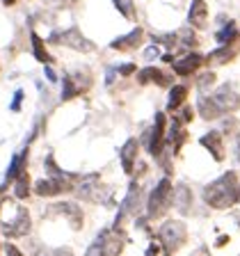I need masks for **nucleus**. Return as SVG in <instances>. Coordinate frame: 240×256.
<instances>
[{
  "label": "nucleus",
  "instance_id": "nucleus-26",
  "mask_svg": "<svg viewBox=\"0 0 240 256\" xmlns=\"http://www.w3.org/2000/svg\"><path fill=\"white\" fill-rule=\"evenodd\" d=\"M192 117H194V112H192V106H183V108H178V110L174 112V119L178 124H190L192 122Z\"/></svg>",
  "mask_w": 240,
  "mask_h": 256
},
{
  "label": "nucleus",
  "instance_id": "nucleus-27",
  "mask_svg": "<svg viewBox=\"0 0 240 256\" xmlns=\"http://www.w3.org/2000/svg\"><path fill=\"white\" fill-rule=\"evenodd\" d=\"M213 82H215V74H213V71H204V74L199 76V80H197V87L202 90V94H204V92L213 85Z\"/></svg>",
  "mask_w": 240,
  "mask_h": 256
},
{
  "label": "nucleus",
  "instance_id": "nucleus-22",
  "mask_svg": "<svg viewBox=\"0 0 240 256\" xmlns=\"http://www.w3.org/2000/svg\"><path fill=\"white\" fill-rule=\"evenodd\" d=\"M215 39H218V44H222V46L236 42V39H238V28H236V23L234 21L224 23V28L218 32V34H215Z\"/></svg>",
  "mask_w": 240,
  "mask_h": 256
},
{
  "label": "nucleus",
  "instance_id": "nucleus-1",
  "mask_svg": "<svg viewBox=\"0 0 240 256\" xmlns=\"http://www.w3.org/2000/svg\"><path fill=\"white\" fill-rule=\"evenodd\" d=\"M238 176L236 172H224L220 178L204 188V202L215 210H226L238 204Z\"/></svg>",
  "mask_w": 240,
  "mask_h": 256
},
{
  "label": "nucleus",
  "instance_id": "nucleus-3",
  "mask_svg": "<svg viewBox=\"0 0 240 256\" xmlns=\"http://www.w3.org/2000/svg\"><path fill=\"white\" fill-rule=\"evenodd\" d=\"M188 240V226L181 220H167L158 229V242L162 245L165 256H174L176 252L186 245Z\"/></svg>",
  "mask_w": 240,
  "mask_h": 256
},
{
  "label": "nucleus",
  "instance_id": "nucleus-21",
  "mask_svg": "<svg viewBox=\"0 0 240 256\" xmlns=\"http://www.w3.org/2000/svg\"><path fill=\"white\" fill-rule=\"evenodd\" d=\"M12 190H14V197L18 199V202H26V199L30 197V174L23 172V174L12 183Z\"/></svg>",
  "mask_w": 240,
  "mask_h": 256
},
{
  "label": "nucleus",
  "instance_id": "nucleus-34",
  "mask_svg": "<svg viewBox=\"0 0 240 256\" xmlns=\"http://www.w3.org/2000/svg\"><path fill=\"white\" fill-rule=\"evenodd\" d=\"M160 250H162V245H160V242H151V245L146 247V254H144V256H160Z\"/></svg>",
  "mask_w": 240,
  "mask_h": 256
},
{
  "label": "nucleus",
  "instance_id": "nucleus-6",
  "mask_svg": "<svg viewBox=\"0 0 240 256\" xmlns=\"http://www.w3.org/2000/svg\"><path fill=\"white\" fill-rule=\"evenodd\" d=\"M0 231L7 238H26L32 231V218L30 210L26 206L14 208V218L12 220H0Z\"/></svg>",
  "mask_w": 240,
  "mask_h": 256
},
{
  "label": "nucleus",
  "instance_id": "nucleus-12",
  "mask_svg": "<svg viewBox=\"0 0 240 256\" xmlns=\"http://www.w3.org/2000/svg\"><path fill=\"white\" fill-rule=\"evenodd\" d=\"M213 98H215V103L220 106V110L222 112H234V110H238L240 108V94L229 85L220 87V90L213 94Z\"/></svg>",
  "mask_w": 240,
  "mask_h": 256
},
{
  "label": "nucleus",
  "instance_id": "nucleus-38",
  "mask_svg": "<svg viewBox=\"0 0 240 256\" xmlns=\"http://www.w3.org/2000/svg\"><path fill=\"white\" fill-rule=\"evenodd\" d=\"M14 2H16V0H2V5H10V7L14 5Z\"/></svg>",
  "mask_w": 240,
  "mask_h": 256
},
{
  "label": "nucleus",
  "instance_id": "nucleus-30",
  "mask_svg": "<svg viewBox=\"0 0 240 256\" xmlns=\"http://www.w3.org/2000/svg\"><path fill=\"white\" fill-rule=\"evenodd\" d=\"M23 96H26V92H23V90H16V92H14V98H12V103H10V110H12V112H21Z\"/></svg>",
  "mask_w": 240,
  "mask_h": 256
},
{
  "label": "nucleus",
  "instance_id": "nucleus-17",
  "mask_svg": "<svg viewBox=\"0 0 240 256\" xmlns=\"http://www.w3.org/2000/svg\"><path fill=\"white\" fill-rule=\"evenodd\" d=\"M30 44H32V55H34V60H37V62H42L44 66H48V64L55 62V58L46 50V44H44V39L39 37L34 30H30Z\"/></svg>",
  "mask_w": 240,
  "mask_h": 256
},
{
  "label": "nucleus",
  "instance_id": "nucleus-32",
  "mask_svg": "<svg viewBox=\"0 0 240 256\" xmlns=\"http://www.w3.org/2000/svg\"><path fill=\"white\" fill-rule=\"evenodd\" d=\"M117 66H108L106 71V87H112V82H114V78H117Z\"/></svg>",
  "mask_w": 240,
  "mask_h": 256
},
{
  "label": "nucleus",
  "instance_id": "nucleus-10",
  "mask_svg": "<svg viewBox=\"0 0 240 256\" xmlns=\"http://www.w3.org/2000/svg\"><path fill=\"white\" fill-rule=\"evenodd\" d=\"M138 154H140V140L130 138L124 142L119 149V160H122V170L126 174H135V165H138Z\"/></svg>",
  "mask_w": 240,
  "mask_h": 256
},
{
  "label": "nucleus",
  "instance_id": "nucleus-2",
  "mask_svg": "<svg viewBox=\"0 0 240 256\" xmlns=\"http://www.w3.org/2000/svg\"><path fill=\"white\" fill-rule=\"evenodd\" d=\"M174 204V186H172L170 176H162L156 188L151 190L149 199H146V218L156 220V218H162Z\"/></svg>",
  "mask_w": 240,
  "mask_h": 256
},
{
  "label": "nucleus",
  "instance_id": "nucleus-37",
  "mask_svg": "<svg viewBox=\"0 0 240 256\" xmlns=\"http://www.w3.org/2000/svg\"><path fill=\"white\" fill-rule=\"evenodd\" d=\"M226 240H229V236H222V238H218V242H215V245H218V247H222L224 242H226Z\"/></svg>",
  "mask_w": 240,
  "mask_h": 256
},
{
  "label": "nucleus",
  "instance_id": "nucleus-20",
  "mask_svg": "<svg viewBox=\"0 0 240 256\" xmlns=\"http://www.w3.org/2000/svg\"><path fill=\"white\" fill-rule=\"evenodd\" d=\"M188 94H190V87L188 85H174L170 90V98H167V108H170L172 112H176L178 108L186 106V98Z\"/></svg>",
  "mask_w": 240,
  "mask_h": 256
},
{
  "label": "nucleus",
  "instance_id": "nucleus-16",
  "mask_svg": "<svg viewBox=\"0 0 240 256\" xmlns=\"http://www.w3.org/2000/svg\"><path fill=\"white\" fill-rule=\"evenodd\" d=\"M172 206L176 208V213L181 215H188L192 208V190L186 186V183H178L174 188V204Z\"/></svg>",
  "mask_w": 240,
  "mask_h": 256
},
{
  "label": "nucleus",
  "instance_id": "nucleus-29",
  "mask_svg": "<svg viewBox=\"0 0 240 256\" xmlns=\"http://www.w3.org/2000/svg\"><path fill=\"white\" fill-rule=\"evenodd\" d=\"M160 50H162V48H160V44H154V46H146L144 48V60H146V62H154V60H158L160 58Z\"/></svg>",
  "mask_w": 240,
  "mask_h": 256
},
{
  "label": "nucleus",
  "instance_id": "nucleus-19",
  "mask_svg": "<svg viewBox=\"0 0 240 256\" xmlns=\"http://www.w3.org/2000/svg\"><path fill=\"white\" fill-rule=\"evenodd\" d=\"M199 114H202V119H206V122H213V119H218L220 114H222V110H220V106L215 103L213 96H199Z\"/></svg>",
  "mask_w": 240,
  "mask_h": 256
},
{
  "label": "nucleus",
  "instance_id": "nucleus-28",
  "mask_svg": "<svg viewBox=\"0 0 240 256\" xmlns=\"http://www.w3.org/2000/svg\"><path fill=\"white\" fill-rule=\"evenodd\" d=\"M76 2H78V0H44V5L53 7V10H69Z\"/></svg>",
  "mask_w": 240,
  "mask_h": 256
},
{
  "label": "nucleus",
  "instance_id": "nucleus-36",
  "mask_svg": "<svg viewBox=\"0 0 240 256\" xmlns=\"http://www.w3.org/2000/svg\"><path fill=\"white\" fill-rule=\"evenodd\" d=\"M234 156H236V162H240V135L236 138V146H234Z\"/></svg>",
  "mask_w": 240,
  "mask_h": 256
},
{
  "label": "nucleus",
  "instance_id": "nucleus-31",
  "mask_svg": "<svg viewBox=\"0 0 240 256\" xmlns=\"http://www.w3.org/2000/svg\"><path fill=\"white\" fill-rule=\"evenodd\" d=\"M2 250H5L7 256H26V254H23V250H18L14 242H5V247H2Z\"/></svg>",
  "mask_w": 240,
  "mask_h": 256
},
{
  "label": "nucleus",
  "instance_id": "nucleus-7",
  "mask_svg": "<svg viewBox=\"0 0 240 256\" xmlns=\"http://www.w3.org/2000/svg\"><path fill=\"white\" fill-rule=\"evenodd\" d=\"M55 215H60V218L66 220V222L71 224V229H74V231L82 229V222H85V218H82V208H80L78 204H74V202L53 204V206H48V210L44 213V218H55Z\"/></svg>",
  "mask_w": 240,
  "mask_h": 256
},
{
  "label": "nucleus",
  "instance_id": "nucleus-15",
  "mask_svg": "<svg viewBox=\"0 0 240 256\" xmlns=\"http://www.w3.org/2000/svg\"><path fill=\"white\" fill-rule=\"evenodd\" d=\"M202 146L210 151V156L215 158V162H222L224 160V140L218 130H210L202 138Z\"/></svg>",
  "mask_w": 240,
  "mask_h": 256
},
{
  "label": "nucleus",
  "instance_id": "nucleus-13",
  "mask_svg": "<svg viewBox=\"0 0 240 256\" xmlns=\"http://www.w3.org/2000/svg\"><path fill=\"white\" fill-rule=\"evenodd\" d=\"M142 37H144V30H142V28H133V30L128 32V34H124V37L112 39L110 48H112V50H122V53H128V50H135V48L140 46Z\"/></svg>",
  "mask_w": 240,
  "mask_h": 256
},
{
  "label": "nucleus",
  "instance_id": "nucleus-18",
  "mask_svg": "<svg viewBox=\"0 0 240 256\" xmlns=\"http://www.w3.org/2000/svg\"><path fill=\"white\" fill-rule=\"evenodd\" d=\"M188 21L192 28H204L208 21V7L204 0H192L190 12H188Z\"/></svg>",
  "mask_w": 240,
  "mask_h": 256
},
{
  "label": "nucleus",
  "instance_id": "nucleus-5",
  "mask_svg": "<svg viewBox=\"0 0 240 256\" xmlns=\"http://www.w3.org/2000/svg\"><path fill=\"white\" fill-rule=\"evenodd\" d=\"M92 82H94V78H92V74L87 69L71 71V74H66L62 78V94H60V98H62V101H71L76 96L85 94L92 87Z\"/></svg>",
  "mask_w": 240,
  "mask_h": 256
},
{
  "label": "nucleus",
  "instance_id": "nucleus-4",
  "mask_svg": "<svg viewBox=\"0 0 240 256\" xmlns=\"http://www.w3.org/2000/svg\"><path fill=\"white\" fill-rule=\"evenodd\" d=\"M48 44H53V46H66V48H71V50H78V53H92V50H96V46L78 28H66V30L50 32V34H48Z\"/></svg>",
  "mask_w": 240,
  "mask_h": 256
},
{
  "label": "nucleus",
  "instance_id": "nucleus-25",
  "mask_svg": "<svg viewBox=\"0 0 240 256\" xmlns=\"http://www.w3.org/2000/svg\"><path fill=\"white\" fill-rule=\"evenodd\" d=\"M114 7H117L119 14H124L126 18H135V2L133 0H114Z\"/></svg>",
  "mask_w": 240,
  "mask_h": 256
},
{
  "label": "nucleus",
  "instance_id": "nucleus-35",
  "mask_svg": "<svg viewBox=\"0 0 240 256\" xmlns=\"http://www.w3.org/2000/svg\"><path fill=\"white\" fill-rule=\"evenodd\" d=\"M44 76H46L48 82H53V85L58 82V76H55V71L50 69V66H44Z\"/></svg>",
  "mask_w": 240,
  "mask_h": 256
},
{
  "label": "nucleus",
  "instance_id": "nucleus-9",
  "mask_svg": "<svg viewBox=\"0 0 240 256\" xmlns=\"http://www.w3.org/2000/svg\"><path fill=\"white\" fill-rule=\"evenodd\" d=\"M204 62H206V58H204V55H199L197 50H188L183 58H178V60H174V62H172V71H174L176 76H190L192 71L202 69Z\"/></svg>",
  "mask_w": 240,
  "mask_h": 256
},
{
  "label": "nucleus",
  "instance_id": "nucleus-11",
  "mask_svg": "<svg viewBox=\"0 0 240 256\" xmlns=\"http://www.w3.org/2000/svg\"><path fill=\"white\" fill-rule=\"evenodd\" d=\"M28 158H30V146H23L18 154L12 156V162H10V167H7V172H5V183L7 186L14 183L23 172H28Z\"/></svg>",
  "mask_w": 240,
  "mask_h": 256
},
{
  "label": "nucleus",
  "instance_id": "nucleus-24",
  "mask_svg": "<svg viewBox=\"0 0 240 256\" xmlns=\"http://www.w3.org/2000/svg\"><path fill=\"white\" fill-rule=\"evenodd\" d=\"M32 256H74V252L69 247H58V250H50V247H44V245H37Z\"/></svg>",
  "mask_w": 240,
  "mask_h": 256
},
{
  "label": "nucleus",
  "instance_id": "nucleus-14",
  "mask_svg": "<svg viewBox=\"0 0 240 256\" xmlns=\"http://www.w3.org/2000/svg\"><path fill=\"white\" fill-rule=\"evenodd\" d=\"M172 74H165L162 69H156V66H146V69H142L138 74V82L140 85H149V82H156V85L160 87H167L172 85Z\"/></svg>",
  "mask_w": 240,
  "mask_h": 256
},
{
  "label": "nucleus",
  "instance_id": "nucleus-8",
  "mask_svg": "<svg viewBox=\"0 0 240 256\" xmlns=\"http://www.w3.org/2000/svg\"><path fill=\"white\" fill-rule=\"evenodd\" d=\"M76 183H66V181H55V178H39L34 183V194L37 197H58V194H64V192H74Z\"/></svg>",
  "mask_w": 240,
  "mask_h": 256
},
{
  "label": "nucleus",
  "instance_id": "nucleus-23",
  "mask_svg": "<svg viewBox=\"0 0 240 256\" xmlns=\"http://www.w3.org/2000/svg\"><path fill=\"white\" fill-rule=\"evenodd\" d=\"M103 254H106V229L96 236L94 242H92L85 252V256H103Z\"/></svg>",
  "mask_w": 240,
  "mask_h": 256
},
{
  "label": "nucleus",
  "instance_id": "nucleus-33",
  "mask_svg": "<svg viewBox=\"0 0 240 256\" xmlns=\"http://www.w3.org/2000/svg\"><path fill=\"white\" fill-rule=\"evenodd\" d=\"M135 69H138V66H135V64H122V66H117V71H119V76H130V74H135Z\"/></svg>",
  "mask_w": 240,
  "mask_h": 256
}]
</instances>
